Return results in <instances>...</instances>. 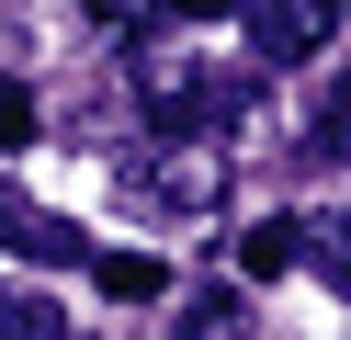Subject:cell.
I'll list each match as a JSON object with an SVG mask.
<instances>
[{
	"mask_svg": "<svg viewBox=\"0 0 351 340\" xmlns=\"http://www.w3.org/2000/svg\"><path fill=\"white\" fill-rule=\"evenodd\" d=\"M125 193H136L147 216H204V204H215V170H204V159H170V170L147 159V170H125Z\"/></svg>",
	"mask_w": 351,
	"mask_h": 340,
	"instance_id": "4",
	"label": "cell"
},
{
	"mask_svg": "<svg viewBox=\"0 0 351 340\" xmlns=\"http://www.w3.org/2000/svg\"><path fill=\"white\" fill-rule=\"evenodd\" d=\"M91 284L125 295V306H147V295H170V272L147 261V249H91Z\"/></svg>",
	"mask_w": 351,
	"mask_h": 340,
	"instance_id": "6",
	"label": "cell"
},
{
	"mask_svg": "<svg viewBox=\"0 0 351 340\" xmlns=\"http://www.w3.org/2000/svg\"><path fill=\"white\" fill-rule=\"evenodd\" d=\"M317 272H328V295H351V216L317 227Z\"/></svg>",
	"mask_w": 351,
	"mask_h": 340,
	"instance_id": "10",
	"label": "cell"
},
{
	"mask_svg": "<svg viewBox=\"0 0 351 340\" xmlns=\"http://www.w3.org/2000/svg\"><path fill=\"white\" fill-rule=\"evenodd\" d=\"M0 238L23 249V261H91V238H80L69 216H46V204H23L12 181H0Z\"/></svg>",
	"mask_w": 351,
	"mask_h": 340,
	"instance_id": "3",
	"label": "cell"
},
{
	"mask_svg": "<svg viewBox=\"0 0 351 340\" xmlns=\"http://www.w3.org/2000/svg\"><path fill=\"white\" fill-rule=\"evenodd\" d=\"M23 136H34V91H23V80H0V148H23Z\"/></svg>",
	"mask_w": 351,
	"mask_h": 340,
	"instance_id": "11",
	"label": "cell"
},
{
	"mask_svg": "<svg viewBox=\"0 0 351 340\" xmlns=\"http://www.w3.org/2000/svg\"><path fill=\"white\" fill-rule=\"evenodd\" d=\"M136 91H147V125H159V136H215L238 102H250L238 68H182V57H147Z\"/></svg>",
	"mask_w": 351,
	"mask_h": 340,
	"instance_id": "1",
	"label": "cell"
},
{
	"mask_svg": "<svg viewBox=\"0 0 351 340\" xmlns=\"http://www.w3.org/2000/svg\"><path fill=\"white\" fill-rule=\"evenodd\" d=\"M0 340H57L46 295H12V284H0Z\"/></svg>",
	"mask_w": 351,
	"mask_h": 340,
	"instance_id": "8",
	"label": "cell"
},
{
	"mask_svg": "<svg viewBox=\"0 0 351 340\" xmlns=\"http://www.w3.org/2000/svg\"><path fill=\"white\" fill-rule=\"evenodd\" d=\"M351 0H238V23H250V57L261 68H306L328 34H340Z\"/></svg>",
	"mask_w": 351,
	"mask_h": 340,
	"instance_id": "2",
	"label": "cell"
},
{
	"mask_svg": "<svg viewBox=\"0 0 351 340\" xmlns=\"http://www.w3.org/2000/svg\"><path fill=\"white\" fill-rule=\"evenodd\" d=\"M80 12H91V34H125V23H136L147 0H80Z\"/></svg>",
	"mask_w": 351,
	"mask_h": 340,
	"instance_id": "12",
	"label": "cell"
},
{
	"mask_svg": "<svg viewBox=\"0 0 351 340\" xmlns=\"http://www.w3.org/2000/svg\"><path fill=\"white\" fill-rule=\"evenodd\" d=\"M306 148H317V159H340V148H351V80L317 102V136H306Z\"/></svg>",
	"mask_w": 351,
	"mask_h": 340,
	"instance_id": "9",
	"label": "cell"
},
{
	"mask_svg": "<svg viewBox=\"0 0 351 340\" xmlns=\"http://www.w3.org/2000/svg\"><path fill=\"white\" fill-rule=\"evenodd\" d=\"M295 249H306V227H295V216H261V227H238V272H250V284L295 272Z\"/></svg>",
	"mask_w": 351,
	"mask_h": 340,
	"instance_id": "5",
	"label": "cell"
},
{
	"mask_svg": "<svg viewBox=\"0 0 351 340\" xmlns=\"http://www.w3.org/2000/svg\"><path fill=\"white\" fill-rule=\"evenodd\" d=\"M238 329H250L238 295H193V306H182V340H238Z\"/></svg>",
	"mask_w": 351,
	"mask_h": 340,
	"instance_id": "7",
	"label": "cell"
},
{
	"mask_svg": "<svg viewBox=\"0 0 351 340\" xmlns=\"http://www.w3.org/2000/svg\"><path fill=\"white\" fill-rule=\"evenodd\" d=\"M170 12H182V23H215V12H238V0H170Z\"/></svg>",
	"mask_w": 351,
	"mask_h": 340,
	"instance_id": "13",
	"label": "cell"
}]
</instances>
